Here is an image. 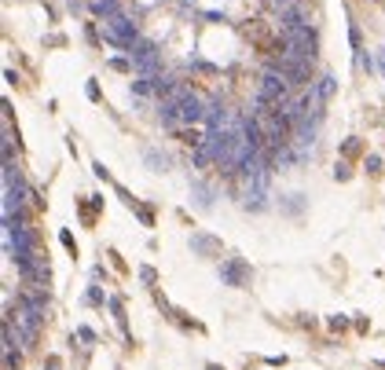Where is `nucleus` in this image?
Wrapping results in <instances>:
<instances>
[{
	"instance_id": "obj_1",
	"label": "nucleus",
	"mask_w": 385,
	"mask_h": 370,
	"mask_svg": "<svg viewBox=\"0 0 385 370\" xmlns=\"http://www.w3.org/2000/svg\"><path fill=\"white\" fill-rule=\"evenodd\" d=\"M103 41L114 44V48H121V52H132L136 44H139V26L128 22L125 11H121L118 18H110V22L103 26Z\"/></svg>"
},
{
	"instance_id": "obj_2",
	"label": "nucleus",
	"mask_w": 385,
	"mask_h": 370,
	"mask_svg": "<svg viewBox=\"0 0 385 370\" xmlns=\"http://www.w3.org/2000/svg\"><path fill=\"white\" fill-rule=\"evenodd\" d=\"M128 55H132V66H136L139 77H158V70H162V59H158V52H154V44H151V41H139Z\"/></svg>"
},
{
	"instance_id": "obj_3",
	"label": "nucleus",
	"mask_w": 385,
	"mask_h": 370,
	"mask_svg": "<svg viewBox=\"0 0 385 370\" xmlns=\"http://www.w3.org/2000/svg\"><path fill=\"white\" fill-rule=\"evenodd\" d=\"M173 103H176V114H180V125H198V121H205V103L194 96V92L180 88V96H176Z\"/></svg>"
},
{
	"instance_id": "obj_4",
	"label": "nucleus",
	"mask_w": 385,
	"mask_h": 370,
	"mask_svg": "<svg viewBox=\"0 0 385 370\" xmlns=\"http://www.w3.org/2000/svg\"><path fill=\"white\" fill-rule=\"evenodd\" d=\"M220 279L228 286H246L253 279V271H250V264H242V261H224L220 264Z\"/></svg>"
},
{
	"instance_id": "obj_5",
	"label": "nucleus",
	"mask_w": 385,
	"mask_h": 370,
	"mask_svg": "<svg viewBox=\"0 0 385 370\" xmlns=\"http://www.w3.org/2000/svg\"><path fill=\"white\" fill-rule=\"evenodd\" d=\"M279 22H283V30H297V26H308L305 7H301V4H286V7H279Z\"/></svg>"
},
{
	"instance_id": "obj_6",
	"label": "nucleus",
	"mask_w": 385,
	"mask_h": 370,
	"mask_svg": "<svg viewBox=\"0 0 385 370\" xmlns=\"http://www.w3.org/2000/svg\"><path fill=\"white\" fill-rule=\"evenodd\" d=\"M88 11L96 18H103V22H110V18L121 15V4L118 0H88Z\"/></svg>"
},
{
	"instance_id": "obj_7",
	"label": "nucleus",
	"mask_w": 385,
	"mask_h": 370,
	"mask_svg": "<svg viewBox=\"0 0 385 370\" xmlns=\"http://www.w3.org/2000/svg\"><path fill=\"white\" fill-rule=\"evenodd\" d=\"M312 88H316V96H319V103H323V106H326V103H330V96H334V88H337V81H334V77H319V81H316V85H312Z\"/></svg>"
},
{
	"instance_id": "obj_8",
	"label": "nucleus",
	"mask_w": 385,
	"mask_h": 370,
	"mask_svg": "<svg viewBox=\"0 0 385 370\" xmlns=\"http://www.w3.org/2000/svg\"><path fill=\"white\" fill-rule=\"evenodd\" d=\"M191 246H194V249H202V253H205V249H217V242H213V238H205V235H198Z\"/></svg>"
},
{
	"instance_id": "obj_9",
	"label": "nucleus",
	"mask_w": 385,
	"mask_h": 370,
	"mask_svg": "<svg viewBox=\"0 0 385 370\" xmlns=\"http://www.w3.org/2000/svg\"><path fill=\"white\" fill-rule=\"evenodd\" d=\"M341 154H345V158H356V154H360V140H349V143L341 147Z\"/></svg>"
},
{
	"instance_id": "obj_10",
	"label": "nucleus",
	"mask_w": 385,
	"mask_h": 370,
	"mask_svg": "<svg viewBox=\"0 0 385 370\" xmlns=\"http://www.w3.org/2000/svg\"><path fill=\"white\" fill-rule=\"evenodd\" d=\"M110 66H114L118 73H128V70H136L132 62H128V59H110Z\"/></svg>"
},
{
	"instance_id": "obj_11",
	"label": "nucleus",
	"mask_w": 385,
	"mask_h": 370,
	"mask_svg": "<svg viewBox=\"0 0 385 370\" xmlns=\"http://www.w3.org/2000/svg\"><path fill=\"white\" fill-rule=\"evenodd\" d=\"M334 176H337V180H349V176H352V169H349V161H337V169H334Z\"/></svg>"
},
{
	"instance_id": "obj_12",
	"label": "nucleus",
	"mask_w": 385,
	"mask_h": 370,
	"mask_svg": "<svg viewBox=\"0 0 385 370\" xmlns=\"http://www.w3.org/2000/svg\"><path fill=\"white\" fill-rule=\"evenodd\" d=\"M367 172H371V176H378V172H382V158H374V154H371V158H367Z\"/></svg>"
},
{
	"instance_id": "obj_13",
	"label": "nucleus",
	"mask_w": 385,
	"mask_h": 370,
	"mask_svg": "<svg viewBox=\"0 0 385 370\" xmlns=\"http://www.w3.org/2000/svg\"><path fill=\"white\" fill-rule=\"evenodd\" d=\"M136 212H139V220H143V224H154V212L147 209V206H136Z\"/></svg>"
},
{
	"instance_id": "obj_14",
	"label": "nucleus",
	"mask_w": 385,
	"mask_h": 370,
	"mask_svg": "<svg viewBox=\"0 0 385 370\" xmlns=\"http://www.w3.org/2000/svg\"><path fill=\"white\" fill-rule=\"evenodd\" d=\"M59 242L66 246V249H73V253H77V246H73V235H70V231H63V235H59Z\"/></svg>"
},
{
	"instance_id": "obj_15",
	"label": "nucleus",
	"mask_w": 385,
	"mask_h": 370,
	"mask_svg": "<svg viewBox=\"0 0 385 370\" xmlns=\"http://www.w3.org/2000/svg\"><path fill=\"white\" fill-rule=\"evenodd\" d=\"M48 370H59V359H55V356L48 359Z\"/></svg>"
},
{
	"instance_id": "obj_16",
	"label": "nucleus",
	"mask_w": 385,
	"mask_h": 370,
	"mask_svg": "<svg viewBox=\"0 0 385 370\" xmlns=\"http://www.w3.org/2000/svg\"><path fill=\"white\" fill-rule=\"evenodd\" d=\"M275 4H279V7H286V4H301V0H275Z\"/></svg>"
},
{
	"instance_id": "obj_17",
	"label": "nucleus",
	"mask_w": 385,
	"mask_h": 370,
	"mask_svg": "<svg viewBox=\"0 0 385 370\" xmlns=\"http://www.w3.org/2000/svg\"><path fill=\"white\" fill-rule=\"evenodd\" d=\"M382 66H385V52H382Z\"/></svg>"
},
{
	"instance_id": "obj_18",
	"label": "nucleus",
	"mask_w": 385,
	"mask_h": 370,
	"mask_svg": "<svg viewBox=\"0 0 385 370\" xmlns=\"http://www.w3.org/2000/svg\"><path fill=\"white\" fill-rule=\"evenodd\" d=\"M209 370H220V367H209Z\"/></svg>"
}]
</instances>
